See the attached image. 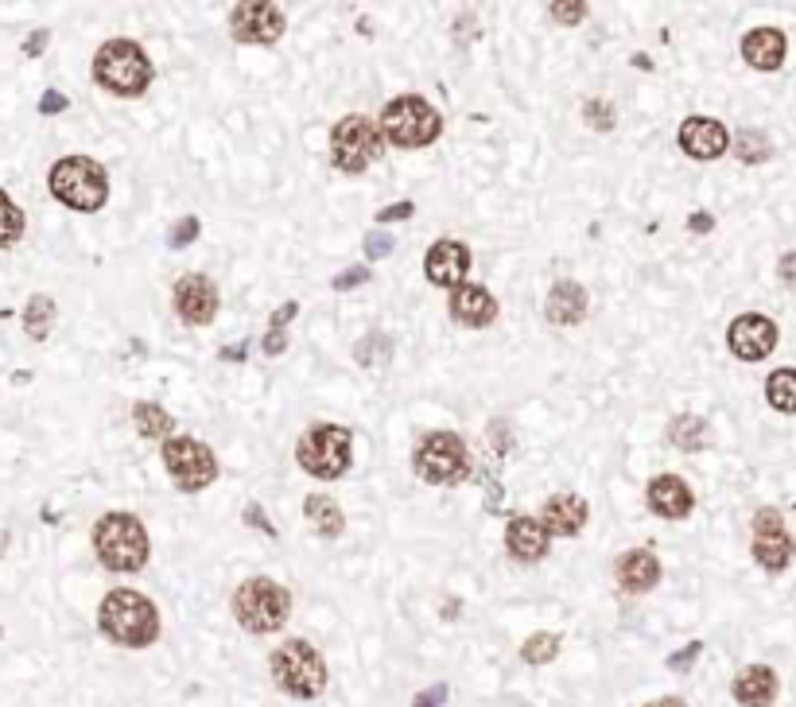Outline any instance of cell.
I'll use <instances>...</instances> for the list:
<instances>
[{
    "instance_id": "cell-31",
    "label": "cell",
    "mask_w": 796,
    "mask_h": 707,
    "mask_svg": "<svg viewBox=\"0 0 796 707\" xmlns=\"http://www.w3.org/2000/svg\"><path fill=\"white\" fill-rule=\"evenodd\" d=\"M730 145H735V152L743 163H769V156H774L769 132H762V129H738V137H730Z\"/></svg>"
},
{
    "instance_id": "cell-34",
    "label": "cell",
    "mask_w": 796,
    "mask_h": 707,
    "mask_svg": "<svg viewBox=\"0 0 796 707\" xmlns=\"http://www.w3.org/2000/svg\"><path fill=\"white\" fill-rule=\"evenodd\" d=\"M20 238H23V210L0 191V249L16 246Z\"/></svg>"
},
{
    "instance_id": "cell-11",
    "label": "cell",
    "mask_w": 796,
    "mask_h": 707,
    "mask_svg": "<svg viewBox=\"0 0 796 707\" xmlns=\"http://www.w3.org/2000/svg\"><path fill=\"white\" fill-rule=\"evenodd\" d=\"M163 467H168L171 482H176V490L183 494H199L207 490L210 482L218 478V459L215 451H210L202 439L195 436H171L163 439Z\"/></svg>"
},
{
    "instance_id": "cell-14",
    "label": "cell",
    "mask_w": 796,
    "mask_h": 707,
    "mask_svg": "<svg viewBox=\"0 0 796 707\" xmlns=\"http://www.w3.org/2000/svg\"><path fill=\"white\" fill-rule=\"evenodd\" d=\"M777 339H782V327L769 316H762V311H746L727 327V347L738 361L769 358L777 350Z\"/></svg>"
},
{
    "instance_id": "cell-50",
    "label": "cell",
    "mask_w": 796,
    "mask_h": 707,
    "mask_svg": "<svg viewBox=\"0 0 796 707\" xmlns=\"http://www.w3.org/2000/svg\"><path fill=\"white\" fill-rule=\"evenodd\" d=\"M645 707H688V704L676 700V696H660V700H653V704H645Z\"/></svg>"
},
{
    "instance_id": "cell-5",
    "label": "cell",
    "mask_w": 796,
    "mask_h": 707,
    "mask_svg": "<svg viewBox=\"0 0 796 707\" xmlns=\"http://www.w3.org/2000/svg\"><path fill=\"white\" fill-rule=\"evenodd\" d=\"M47 187H51V195L62 207L78 210V215H93L109 199L106 168L90 156H62L51 168V176H47Z\"/></svg>"
},
{
    "instance_id": "cell-28",
    "label": "cell",
    "mask_w": 796,
    "mask_h": 707,
    "mask_svg": "<svg viewBox=\"0 0 796 707\" xmlns=\"http://www.w3.org/2000/svg\"><path fill=\"white\" fill-rule=\"evenodd\" d=\"M132 420H137V431L145 439H171L176 436V420H171L168 408H160L156 400H137Z\"/></svg>"
},
{
    "instance_id": "cell-46",
    "label": "cell",
    "mask_w": 796,
    "mask_h": 707,
    "mask_svg": "<svg viewBox=\"0 0 796 707\" xmlns=\"http://www.w3.org/2000/svg\"><path fill=\"white\" fill-rule=\"evenodd\" d=\"M47 39H51V31H47V28L31 31V36H28V43H23V51H28V54H31V59H36V54H43Z\"/></svg>"
},
{
    "instance_id": "cell-21",
    "label": "cell",
    "mask_w": 796,
    "mask_h": 707,
    "mask_svg": "<svg viewBox=\"0 0 796 707\" xmlns=\"http://www.w3.org/2000/svg\"><path fill=\"white\" fill-rule=\"evenodd\" d=\"M590 509L579 494H556V498L544 501L540 509V525L548 529V537H575V532L587 525Z\"/></svg>"
},
{
    "instance_id": "cell-13",
    "label": "cell",
    "mask_w": 796,
    "mask_h": 707,
    "mask_svg": "<svg viewBox=\"0 0 796 707\" xmlns=\"http://www.w3.org/2000/svg\"><path fill=\"white\" fill-rule=\"evenodd\" d=\"M230 31H233V39H238V43L272 47V43H280L283 31H288V16H283L276 4L249 0V4H238L230 12Z\"/></svg>"
},
{
    "instance_id": "cell-3",
    "label": "cell",
    "mask_w": 796,
    "mask_h": 707,
    "mask_svg": "<svg viewBox=\"0 0 796 707\" xmlns=\"http://www.w3.org/2000/svg\"><path fill=\"white\" fill-rule=\"evenodd\" d=\"M377 132H381V140H389L397 148H428L444 132V117L420 93H400V98L385 101Z\"/></svg>"
},
{
    "instance_id": "cell-29",
    "label": "cell",
    "mask_w": 796,
    "mask_h": 707,
    "mask_svg": "<svg viewBox=\"0 0 796 707\" xmlns=\"http://www.w3.org/2000/svg\"><path fill=\"white\" fill-rule=\"evenodd\" d=\"M766 400H769V408H777V412L796 416V369L793 366L774 369V374L766 377Z\"/></svg>"
},
{
    "instance_id": "cell-8",
    "label": "cell",
    "mask_w": 796,
    "mask_h": 707,
    "mask_svg": "<svg viewBox=\"0 0 796 707\" xmlns=\"http://www.w3.org/2000/svg\"><path fill=\"white\" fill-rule=\"evenodd\" d=\"M412 470L431 486H459L470 475V447L455 431H428L412 451Z\"/></svg>"
},
{
    "instance_id": "cell-38",
    "label": "cell",
    "mask_w": 796,
    "mask_h": 707,
    "mask_svg": "<svg viewBox=\"0 0 796 707\" xmlns=\"http://www.w3.org/2000/svg\"><path fill=\"white\" fill-rule=\"evenodd\" d=\"M392 249H397V238H392V233H381V230L366 233V257L369 261H381V257H389Z\"/></svg>"
},
{
    "instance_id": "cell-6",
    "label": "cell",
    "mask_w": 796,
    "mask_h": 707,
    "mask_svg": "<svg viewBox=\"0 0 796 707\" xmlns=\"http://www.w3.org/2000/svg\"><path fill=\"white\" fill-rule=\"evenodd\" d=\"M272 680L280 693H288L291 700H315L327 688V661L322 654L304 638H288L283 646H276L272 661Z\"/></svg>"
},
{
    "instance_id": "cell-35",
    "label": "cell",
    "mask_w": 796,
    "mask_h": 707,
    "mask_svg": "<svg viewBox=\"0 0 796 707\" xmlns=\"http://www.w3.org/2000/svg\"><path fill=\"white\" fill-rule=\"evenodd\" d=\"M583 121H587L590 129H598V132H610L614 125H618V113H614V106H610V101H603V98H590L587 106H583Z\"/></svg>"
},
{
    "instance_id": "cell-27",
    "label": "cell",
    "mask_w": 796,
    "mask_h": 707,
    "mask_svg": "<svg viewBox=\"0 0 796 707\" xmlns=\"http://www.w3.org/2000/svg\"><path fill=\"white\" fill-rule=\"evenodd\" d=\"M707 439H712V428H707L704 416L684 412V416H673V420H668V444H676V451L696 455L707 447Z\"/></svg>"
},
{
    "instance_id": "cell-22",
    "label": "cell",
    "mask_w": 796,
    "mask_h": 707,
    "mask_svg": "<svg viewBox=\"0 0 796 707\" xmlns=\"http://www.w3.org/2000/svg\"><path fill=\"white\" fill-rule=\"evenodd\" d=\"M789 54V39L782 28H754L743 36V59L754 70H782Z\"/></svg>"
},
{
    "instance_id": "cell-51",
    "label": "cell",
    "mask_w": 796,
    "mask_h": 707,
    "mask_svg": "<svg viewBox=\"0 0 796 707\" xmlns=\"http://www.w3.org/2000/svg\"><path fill=\"white\" fill-rule=\"evenodd\" d=\"M4 545H8V532H4V529H0V552H4Z\"/></svg>"
},
{
    "instance_id": "cell-18",
    "label": "cell",
    "mask_w": 796,
    "mask_h": 707,
    "mask_svg": "<svg viewBox=\"0 0 796 707\" xmlns=\"http://www.w3.org/2000/svg\"><path fill=\"white\" fill-rule=\"evenodd\" d=\"M176 311L191 327H207L218 316V288L207 277H183L176 285Z\"/></svg>"
},
{
    "instance_id": "cell-26",
    "label": "cell",
    "mask_w": 796,
    "mask_h": 707,
    "mask_svg": "<svg viewBox=\"0 0 796 707\" xmlns=\"http://www.w3.org/2000/svg\"><path fill=\"white\" fill-rule=\"evenodd\" d=\"M304 514H307V521H311V529L319 532V537H327V540L342 537L346 517H342V509H338L335 498H327V494H307Z\"/></svg>"
},
{
    "instance_id": "cell-37",
    "label": "cell",
    "mask_w": 796,
    "mask_h": 707,
    "mask_svg": "<svg viewBox=\"0 0 796 707\" xmlns=\"http://www.w3.org/2000/svg\"><path fill=\"white\" fill-rule=\"evenodd\" d=\"M199 230H202V222L195 215H187L183 222H176L171 226V233H168V246L171 249H183V246H191L195 238H199Z\"/></svg>"
},
{
    "instance_id": "cell-7",
    "label": "cell",
    "mask_w": 796,
    "mask_h": 707,
    "mask_svg": "<svg viewBox=\"0 0 796 707\" xmlns=\"http://www.w3.org/2000/svg\"><path fill=\"white\" fill-rule=\"evenodd\" d=\"M291 615V595L268 576H253L233 591V618L249 634H276L283 630Z\"/></svg>"
},
{
    "instance_id": "cell-49",
    "label": "cell",
    "mask_w": 796,
    "mask_h": 707,
    "mask_svg": "<svg viewBox=\"0 0 796 707\" xmlns=\"http://www.w3.org/2000/svg\"><path fill=\"white\" fill-rule=\"evenodd\" d=\"M246 521H249V525H261V529L268 532V537H272V532H276L272 525H268L265 517H261V506H249V509H246Z\"/></svg>"
},
{
    "instance_id": "cell-45",
    "label": "cell",
    "mask_w": 796,
    "mask_h": 707,
    "mask_svg": "<svg viewBox=\"0 0 796 707\" xmlns=\"http://www.w3.org/2000/svg\"><path fill=\"white\" fill-rule=\"evenodd\" d=\"M261 347H265L268 358H280V354L288 350V335H283V331H268Z\"/></svg>"
},
{
    "instance_id": "cell-42",
    "label": "cell",
    "mask_w": 796,
    "mask_h": 707,
    "mask_svg": "<svg viewBox=\"0 0 796 707\" xmlns=\"http://www.w3.org/2000/svg\"><path fill=\"white\" fill-rule=\"evenodd\" d=\"M70 101H67V93H59V90H47L43 98H39V113H62V109H67Z\"/></svg>"
},
{
    "instance_id": "cell-41",
    "label": "cell",
    "mask_w": 796,
    "mask_h": 707,
    "mask_svg": "<svg viewBox=\"0 0 796 707\" xmlns=\"http://www.w3.org/2000/svg\"><path fill=\"white\" fill-rule=\"evenodd\" d=\"M412 215H416L412 202H397V207L377 210V222H405V218H412Z\"/></svg>"
},
{
    "instance_id": "cell-47",
    "label": "cell",
    "mask_w": 796,
    "mask_h": 707,
    "mask_svg": "<svg viewBox=\"0 0 796 707\" xmlns=\"http://www.w3.org/2000/svg\"><path fill=\"white\" fill-rule=\"evenodd\" d=\"M688 230H691V233H712V230H715V218L704 215V210H696V215L688 218Z\"/></svg>"
},
{
    "instance_id": "cell-32",
    "label": "cell",
    "mask_w": 796,
    "mask_h": 707,
    "mask_svg": "<svg viewBox=\"0 0 796 707\" xmlns=\"http://www.w3.org/2000/svg\"><path fill=\"white\" fill-rule=\"evenodd\" d=\"M556 654H559V634H548V630L533 634V638L521 646L525 665H548V661H556Z\"/></svg>"
},
{
    "instance_id": "cell-4",
    "label": "cell",
    "mask_w": 796,
    "mask_h": 707,
    "mask_svg": "<svg viewBox=\"0 0 796 707\" xmlns=\"http://www.w3.org/2000/svg\"><path fill=\"white\" fill-rule=\"evenodd\" d=\"M93 552L109 571H140L148 564V529L137 514H106L93 525Z\"/></svg>"
},
{
    "instance_id": "cell-1",
    "label": "cell",
    "mask_w": 796,
    "mask_h": 707,
    "mask_svg": "<svg viewBox=\"0 0 796 707\" xmlns=\"http://www.w3.org/2000/svg\"><path fill=\"white\" fill-rule=\"evenodd\" d=\"M98 626L113 646L125 649H148L160 638V610L148 595L132 591V587H117L101 599Z\"/></svg>"
},
{
    "instance_id": "cell-40",
    "label": "cell",
    "mask_w": 796,
    "mask_h": 707,
    "mask_svg": "<svg viewBox=\"0 0 796 707\" xmlns=\"http://www.w3.org/2000/svg\"><path fill=\"white\" fill-rule=\"evenodd\" d=\"M366 280H369V269H366V265H354V269L338 272V277L330 280V288H335V292H350V288L366 285Z\"/></svg>"
},
{
    "instance_id": "cell-2",
    "label": "cell",
    "mask_w": 796,
    "mask_h": 707,
    "mask_svg": "<svg viewBox=\"0 0 796 707\" xmlns=\"http://www.w3.org/2000/svg\"><path fill=\"white\" fill-rule=\"evenodd\" d=\"M152 59L137 39H109L93 54V82L117 98H140L152 86Z\"/></svg>"
},
{
    "instance_id": "cell-25",
    "label": "cell",
    "mask_w": 796,
    "mask_h": 707,
    "mask_svg": "<svg viewBox=\"0 0 796 707\" xmlns=\"http://www.w3.org/2000/svg\"><path fill=\"white\" fill-rule=\"evenodd\" d=\"M587 288L575 285V280H559V285H551L548 300H544V316L556 327H575L587 316Z\"/></svg>"
},
{
    "instance_id": "cell-44",
    "label": "cell",
    "mask_w": 796,
    "mask_h": 707,
    "mask_svg": "<svg viewBox=\"0 0 796 707\" xmlns=\"http://www.w3.org/2000/svg\"><path fill=\"white\" fill-rule=\"evenodd\" d=\"M439 704H447V685L428 688V693H420V696L412 700V707H439Z\"/></svg>"
},
{
    "instance_id": "cell-12",
    "label": "cell",
    "mask_w": 796,
    "mask_h": 707,
    "mask_svg": "<svg viewBox=\"0 0 796 707\" xmlns=\"http://www.w3.org/2000/svg\"><path fill=\"white\" fill-rule=\"evenodd\" d=\"M750 552L769 576H782L785 568L793 564L796 545H793V532L785 529V517L777 514L774 506L758 509L754 514V540H750Z\"/></svg>"
},
{
    "instance_id": "cell-17",
    "label": "cell",
    "mask_w": 796,
    "mask_h": 707,
    "mask_svg": "<svg viewBox=\"0 0 796 707\" xmlns=\"http://www.w3.org/2000/svg\"><path fill=\"white\" fill-rule=\"evenodd\" d=\"M447 311H451L455 323L470 327V331H482L498 319V300L490 296V288L482 285H459L451 288V300H447Z\"/></svg>"
},
{
    "instance_id": "cell-43",
    "label": "cell",
    "mask_w": 796,
    "mask_h": 707,
    "mask_svg": "<svg viewBox=\"0 0 796 707\" xmlns=\"http://www.w3.org/2000/svg\"><path fill=\"white\" fill-rule=\"evenodd\" d=\"M777 277H782L785 288H793V292H796V249L782 257V265H777Z\"/></svg>"
},
{
    "instance_id": "cell-10",
    "label": "cell",
    "mask_w": 796,
    "mask_h": 707,
    "mask_svg": "<svg viewBox=\"0 0 796 707\" xmlns=\"http://www.w3.org/2000/svg\"><path fill=\"white\" fill-rule=\"evenodd\" d=\"M385 152V140L377 125L361 113H350L330 129V160L346 176H361L369 163H377Z\"/></svg>"
},
{
    "instance_id": "cell-48",
    "label": "cell",
    "mask_w": 796,
    "mask_h": 707,
    "mask_svg": "<svg viewBox=\"0 0 796 707\" xmlns=\"http://www.w3.org/2000/svg\"><path fill=\"white\" fill-rule=\"evenodd\" d=\"M246 354H249V342H230V347H222L218 358L222 361H246Z\"/></svg>"
},
{
    "instance_id": "cell-9",
    "label": "cell",
    "mask_w": 796,
    "mask_h": 707,
    "mask_svg": "<svg viewBox=\"0 0 796 707\" xmlns=\"http://www.w3.org/2000/svg\"><path fill=\"white\" fill-rule=\"evenodd\" d=\"M354 431L342 424H315L296 444V459L315 478H342L354 459Z\"/></svg>"
},
{
    "instance_id": "cell-16",
    "label": "cell",
    "mask_w": 796,
    "mask_h": 707,
    "mask_svg": "<svg viewBox=\"0 0 796 707\" xmlns=\"http://www.w3.org/2000/svg\"><path fill=\"white\" fill-rule=\"evenodd\" d=\"M676 140H680L684 156H691V160H719L730 148L727 125L715 121V117H688L676 132Z\"/></svg>"
},
{
    "instance_id": "cell-23",
    "label": "cell",
    "mask_w": 796,
    "mask_h": 707,
    "mask_svg": "<svg viewBox=\"0 0 796 707\" xmlns=\"http://www.w3.org/2000/svg\"><path fill=\"white\" fill-rule=\"evenodd\" d=\"M614 576H618V587H621L626 595H645V591H653V587L660 584V560H657V552H649V548H634V552H626V556L618 560Z\"/></svg>"
},
{
    "instance_id": "cell-36",
    "label": "cell",
    "mask_w": 796,
    "mask_h": 707,
    "mask_svg": "<svg viewBox=\"0 0 796 707\" xmlns=\"http://www.w3.org/2000/svg\"><path fill=\"white\" fill-rule=\"evenodd\" d=\"M587 12L590 8L583 4V0H551L548 4V16L551 20H559V23H583L587 20Z\"/></svg>"
},
{
    "instance_id": "cell-15",
    "label": "cell",
    "mask_w": 796,
    "mask_h": 707,
    "mask_svg": "<svg viewBox=\"0 0 796 707\" xmlns=\"http://www.w3.org/2000/svg\"><path fill=\"white\" fill-rule=\"evenodd\" d=\"M467 272H470V246L467 241L444 238L428 249V257H424V277L439 288L467 285Z\"/></svg>"
},
{
    "instance_id": "cell-19",
    "label": "cell",
    "mask_w": 796,
    "mask_h": 707,
    "mask_svg": "<svg viewBox=\"0 0 796 707\" xmlns=\"http://www.w3.org/2000/svg\"><path fill=\"white\" fill-rule=\"evenodd\" d=\"M548 545H551V537H548V529L540 525V517H525V514L509 517V525H506V552L514 556L517 564L544 560V556H548Z\"/></svg>"
},
{
    "instance_id": "cell-20",
    "label": "cell",
    "mask_w": 796,
    "mask_h": 707,
    "mask_svg": "<svg viewBox=\"0 0 796 707\" xmlns=\"http://www.w3.org/2000/svg\"><path fill=\"white\" fill-rule=\"evenodd\" d=\"M645 498H649L653 514L665 517V521H680L696 506V494H691V486L680 475H657L649 482V490H645Z\"/></svg>"
},
{
    "instance_id": "cell-30",
    "label": "cell",
    "mask_w": 796,
    "mask_h": 707,
    "mask_svg": "<svg viewBox=\"0 0 796 707\" xmlns=\"http://www.w3.org/2000/svg\"><path fill=\"white\" fill-rule=\"evenodd\" d=\"M54 316H59V308H54L51 296L36 292L28 303H23V331H28L31 339H47L54 327Z\"/></svg>"
},
{
    "instance_id": "cell-39",
    "label": "cell",
    "mask_w": 796,
    "mask_h": 707,
    "mask_svg": "<svg viewBox=\"0 0 796 707\" xmlns=\"http://www.w3.org/2000/svg\"><path fill=\"white\" fill-rule=\"evenodd\" d=\"M699 654H704V641H688V646L676 649V654L668 657V669H673V673H688L691 665H696Z\"/></svg>"
},
{
    "instance_id": "cell-24",
    "label": "cell",
    "mask_w": 796,
    "mask_h": 707,
    "mask_svg": "<svg viewBox=\"0 0 796 707\" xmlns=\"http://www.w3.org/2000/svg\"><path fill=\"white\" fill-rule=\"evenodd\" d=\"M730 693H735V700L743 707H774L777 693H782V680H777V673L769 665H746L735 677V685H730Z\"/></svg>"
},
{
    "instance_id": "cell-33",
    "label": "cell",
    "mask_w": 796,
    "mask_h": 707,
    "mask_svg": "<svg viewBox=\"0 0 796 707\" xmlns=\"http://www.w3.org/2000/svg\"><path fill=\"white\" fill-rule=\"evenodd\" d=\"M354 358H358L361 366H381V361L392 358V339L389 335H381V331H369L366 339L354 347Z\"/></svg>"
}]
</instances>
